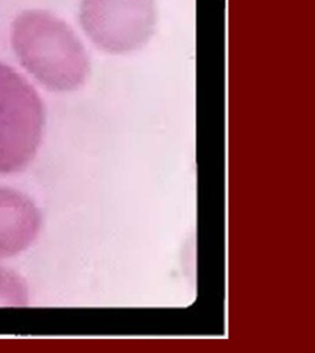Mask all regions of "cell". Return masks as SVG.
Returning a JSON list of instances; mask_svg holds the SVG:
<instances>
[{"label":"cell","instance_id":"cell-5","mask_svg":"<svg viewBox=\"0 0 315 353\" xmlns=\"http://www.w3.org/2000/svg\"><path fill=\"white\" fill-rule=\"evenodd\" d=\"M28 289L16 273L0 269V305H25Z\"/></svg>","mask_w":315,"mask_h":353},{"label":"cell","instance_id":"cell-4","mask_svg":"<svg viewBox=\"0 0 315 353\" xmlns=\"http://www.w3.org/2000/svg\"><path fill=\"white\" fill-rule=\"evenodd\" d=\"M41 213L23 193L0 189V259L32 244L41 230Z\"/></svg>","mask_w":315,"mask_h":353},{"label":"cell","instance_id":"cell-3","mask_svg":"<svg viewBox=\"0 0 315 353\" xmlns=\"http://www.w3.org/2000/svg\"><path fill=\"white\" fill-rule=\"evenodd\" d=\"M156 0H81L79 23L98 50L113 56L137 52L154 37Z\"/></svg>","mask_w":315,"mask_h":353},{"label":"cell","instance_id":"cell-2","mask_svg":"<svg viewBox=\"0 0 315 353\" xmlns=\"http://www.w3.org/2000/svg\"><path fill=\"white\" fill-rule=\"evenodd\" d=\"M44 123V105L36 90L0 63V173L21 171L32 161Z\"/></svg>","mask_w":315,"mask_h":353},{"label":"cell","instance_id":"cell-1","mask_svg":"<svg viewBox=\"0 0 315 353\" xmlns=\"http://www.w3.org/2000/svg\"><path fill=\"white\" fill-rule=\"evenodd\" d=\"M12 46L23 68L53 92H71L90 74L89 53L73 28L52 13L25 11L12 26Z\"/></svg>","mask_w":315,"mask_h":353}]
</instances>
